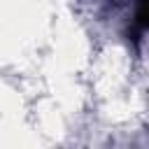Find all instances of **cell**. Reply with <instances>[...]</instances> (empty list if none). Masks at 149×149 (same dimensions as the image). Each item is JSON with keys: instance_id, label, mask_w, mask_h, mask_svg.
Here are the masks:
<instances>
[{"instance_id": "1", "label": "cell", "mask_w": 149, "mask_h": 149, "mask_svg": "<svg viewBox=\"0 0 149 149\" xmlns=\"http://www.w3.org/2000/svg\"><path fill=\"white\" fill-rule=\"evenodd\" d=\"M149 30V0H137V7H135V19H133V40H137L140 33Z\"/></svg>"}]
</instances>
